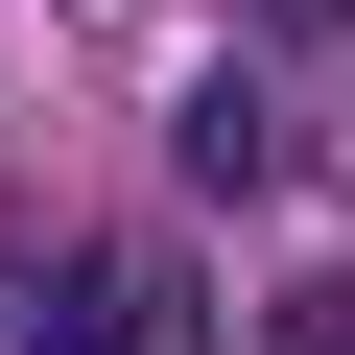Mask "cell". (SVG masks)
Here are the masks:
<instances>
[{
	"instance_id": "1",
	"label": "cell",
	"mask_w": 355,
	"mask_h": 355,
	"mask_svg": "<svg viewBox=\"0 0 355 355\" xmlns=\"http://www.w3.org/2000/svg\"><path fill=\"white\" fill-rule=\"evenodd\" d=\"M142 331H166L142 261H24L0 237V355H142Z\"/></svg>"
},
{
	"instance_id": "2",
	"label": "cell",
	"mask_w": 355,
	"mask_h": 355,
	"mask_svg": "<svg viewBox=\"0 0 355 355\" xmlns=\"http://www.w3.org/2000/svg\"><path fill=\"white\" fill-rule=\"evenodd\" d=\"M166 166H190V190H214V214H261V190H308V119H284L261 71H214L190 119H166Z\"/></svg>"
},
{
	"instance_id": "3",
	"label": "cell",
	"mask_w": 355,
	"mask_h": 355,
	"mask_svg": "<svg viewBox=\"0 0 355 355\" xmlns=\"http://www.w3.org/2000/svg\"><path fill=\"white\" fill-rule=\"evenodd\" d=\"M261 355H355V284H261Z\"/></svg>"
},
{
	"instance_id": "4",
	"label": "cell",
	"mask_w": 355,
	"mask_h": 355,
	"mask_svg": "<svg viewBox=\"0 0 355 355\" xmlns=\"http://www.w3.org/2000/svg\"><path fill=\"white\" fill-rule=\"evenodd\" d=\"M308 24H331V0H261V48H308Z\"/></svg>"
}]
</instances>
